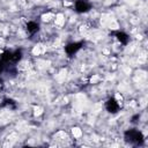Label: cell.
Listing matches in <instances>:
<instances>
[{"label":"cell","instance_id":"cell-1","mask_svg":"<svg viewBox=\"0 0 148 148\" xmlns=\"http://www.w3.org/2000/svg\"><path fill=\"white\" fill-rule=\"evenodd\" d=\"M124 139L126 142H128L133 146H140L143 142V134L140 131L132 128V130H127L124 133Z\"/></svg>","mask_w":148,"mask_h":148},{"label":"cell","instance_id":"cell-2","mask_svg":"<svg viewBox=\"0 0 148 148\" xmlns=\"http://www.w3.org/2000/svg\"><path fill=\"white\" fill-rule=\"evenodd\" d=\"M74 8H75V12H76V13L83 14V13H87V12L90 10L91 3H90L88 0H75Z\"/></svg>","mask_w":148,"mask_h":148},{"label":"cell","instance_id":"cell-3","mask_svg":"<svg viewBox=\"0 0 148 148\" xmlns=\"http://www.w3.org/2000/svg\"><path fill=\"white\" fill-rule=\"evenodd\" d=\"M105 109L110 113H117L119 111V109H120V104L116 99V97H110L105 102Z\"/></svg>","mask_w":148,"mask_h":148},{"label":"cell","instance_id":"cell-4","mask_svg":"<svg viewBox=\"0 0 148 148\" xmlns=\"http://www.w3.org/2000/svg\"><path fill=\"white\" fill-rule=\"evenodd\" d=\"M83 43L82 42H73V43H69L65 46V52L68 54V56H73L75 54L81 47H82Z\"/></svg>","mask_w":148,"mask_h":148},{"label":"cell","instance_id":"cell-5","mask_svg":"<svg viewBox=\"0 0 148 148\" xmlns=\"http://www.w3.org/2000/svg\"><path fill=\"white\" fill-rule=\"evenodd\" d=\"M113 35L117 38V40L120 42V44H123V45H126L128 43V40H130L128 35L125 34L124 31H116V32H113Z\"/></svg>","mask_w":148,"mask_h":148},{"label":"cell","instance_id":"cell-6","mask_svg":"<svg viewBox=\"0 0 148 148\" xmlns=\"http://www.w3.org/2000/svg\"><path fill=\"white\" fill-rule=\"evenodd\" d=\"M25 29L30 35H35L39 30V24L37 22H35V21H29L27 23V25H25Z\"/></svg>","mask_w":148,"mask_h":148},{"label":"cell","instance_id":"cell-7","mask_svg":"<svg viewBox=\"0 0 148 148\" xmlns=\"http://www.w3.org/2000/svg\"><path fill=\"white\" fill-rule=\"evenodd\" d=\"M22 51L21 50H15V51H12V60H10V64H16L21 59H22Z\"/></svg>","mask_w":148,"mask_h":148},{"label":"cell","instance_id":"cell-8","mask_svg":"<svg viewBox=\"0 0 148 148\" xmlns=\"http://www.w3.org/2000/svg\"><path fill=\"white\" fill-rule=\"evenodd\" d=\"M1 106H7V108H10V109H15V102L13 99L7 98V99L3 101V103L1 104Z\"/></svg>","mask_w":148,"mask_h":148},{"label":"cell","instance_id":"cell-9","mask_svg":"<svg viewBox=\"0 0 148 148\" xmlns=\"http://www.w3.org/2000/svg\"><path fill=\"white\" fill-rule=\"evenodd\" d=\"M6 68H7V64L3 62V61L0 59V74H1L3 71H6Z\"/></svg>","mask_w":148,"mask_h":148},{"label":"cell","instance_id":"cell-10","mask_svg":"<svg viewBox=\"0 0 148 148\" xmlns=\"http://www.w3.org/2000/svg\"><path fill=\"white\" fill-rule=\"evenodd\" d=\"M2 87H3V81H2V79H0V90L2 89Z\"/></svg>","mask_w":148,"mask_h":148}]
</instances>
